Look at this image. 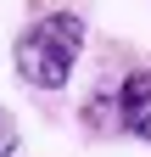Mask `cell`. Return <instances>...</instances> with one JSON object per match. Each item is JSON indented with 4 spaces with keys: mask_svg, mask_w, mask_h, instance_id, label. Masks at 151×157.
Returning a JSON list of instances; mask_svg holds the SVG:
<instances>
[{
    "mask_svg": "<svg viewBox=\"0 0 151 157\" xmlns=\"http://www.w3.org/2000/svg\"><path fill=\"white\" fill-rule=\"evenodd\" d=\"M84 51V17L79 11H50L39 23H28L11 45V62H17V78L34 90H62L73 78V62Z\"/></svg>",
    "mask_w": 151,
    "mask_h": 157,
    "instance_id": "6da1fadb",
    "label": "cell"
},
{
    "mask_svg": "<svg viewBox=\"0 0 151 157\" xmlns=\"http://www.w3.org/2000/svg\"><path fill=\"white\" fill-rule=\"evenodd\" d=\"M118 129L140 135V140L151 146V67H134L118 84Z\"/></svg>",
    "mask_w": 151,
    "mask_h": 157,
    "instance_id": "7a4b0ae2",
    "label": "cell"
},
{
    "mask_svg": "<svg viewBox=\"0 0 151 157\" xmlns=\"http://www.w3.org/2000/svg\"><path fill=\"white\" fill-rule=\"evenodd\" d=\"M17 151V124H11V112L0 107V157H11Z\"/></svg>",
    "mask_w": 151,
    "mask_h": 157,
    "instance_id": "3957f363",
    "label": "cell"
}]
</instances>
